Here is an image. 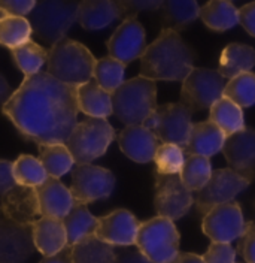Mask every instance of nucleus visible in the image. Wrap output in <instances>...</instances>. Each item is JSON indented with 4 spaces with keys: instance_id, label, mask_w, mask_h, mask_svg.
<instances>
[{
    "instance_id": "obj_1",
    "label": "nucleus",
    "mask_w": 255,
    "mask_h": 263,
    "mask_svg": "<svg viewBox=\"0 0 255 263\" xmlns=\"http://www.w3.org/2000/svg\"><path fill=\"white\" fill-rule=\"evenodd\" d=\"M2 112L26 139L37 145L64 144L78 123L76 87L41 70L23 80Z\"/></svg>"
},
{
    "instance_id": "obj_2",
    "label": "nucleus",
    "mask_w": 255,
    "mask_h": 263,
    "mask_svg": "<svg viewBox=\"0 0 255 263\" xmlns=\"http://www.w3.org/2000/svg\"><path fill=\"white\" fill-rule=\"evenodd\" d=\"M195 52L175 30L161 29L141 57V77L152 81H184L194 69Z\"/></svg>"
},
{
    "instance_id": "obj_3",
    "label": "nucleus",
    "mask_w": 255,
    "mask_h": 263,
    "mask_svg": "<svg viewBox=\"0 0 255 263\" xmlns=\"http://www.w3.org/2000/svg\"><path fill=\"white\" fill-rule=\"evenodd\" d=\"M94 63V55L85 45L63 37L49 48L47 73L57 81L78 87L93 80Z\"/></svg>"
},
{
    "instance_id": "obj_4",
    "label": "nucleus",
    "mask_w": 255,
    "mask_h": 263,
    "mask_svg": "<svg viewBox=\"0 0 255 263\" xmlns=\"http://www.w3.org/2000/svg\"><path fill=\"white\" fill-rule=\"evenodd\" d=\"M157 106L155 81L145 77L124 81L112 93V112L126 126L144 124Z\"/></svg>"
},
{
    "instance_id": "obj_5",
    "label": "nucleus",
    "mask_w": 255,
    "mask_h": 263,
    "mask_svg": "<svg viewBox=\"0 0 255 263\" xmlns=\"http://www.w3.org/2000/svg\"><path fill=\"white\" fill-rule=\"evenodd\" d=\"M78 6L80 0H36L27 20L37 39L52 47L76 23Z\"/></svg>"
},
{
    "instance_id": "obj_6",
    "label": "nucleus",
    "mask_w": 255,
    "mask_h": 263,
    "mask_svg": "<svg viewBox=\"0 0 255 263\" xmlns=\"http://www.w3.org/2000/svg\"><path fill=\"white\" fill-rule=\"evenodd\" d=\"M115 139V129L106 118L88 117L78 121L66 139V147L70 151L76 164L91 163L102 157Z\"/></svg>"
},
{
    "instance_id": "obj_7",
    "label": "nucleus",
    "mask_w": 255,
    "mask_h": 263,
    "mask_svg": "<svg viewBox=\"0 0 255 263\" xmlns=\"http://www.w3.org/2000/svg\"><path fill=\"white\" fill-rule=\"evenodd\" d=\"M179 241L175 223L157 215L141 223L134 246L149 262L167 263L179 253Z\"/></svg>"
},
{
    "instance_id": "obj_8",
    "label": "nucleus",
    "mask_w": 255,
    "mask_h": 263,
    "mask_svg": "<svg viewBox=\"0 0 255 263\" xmlns=\"http://www.w3.org/2000/svg\"><path fill=\"white\" fill-rule=\"evenodd\" d=\"M192 111L184 103H166L155 108L144 123L160 144H175L185 148L192 127Z\"/></svg>"
},
{
    "instance_id": "obj_9",
    "label": "nucleus",
    "mask_w": 255,
    "mask_h": 263,
    "mask_svg": "<svg viewBox=\"0 0 255 263\" xmlns=\"http://www.w3.org/2000/svg\"><path fill=\"white\" fill-rule=\"evenodd\" d=\"M224 87L225 81L218 70L194 67L182 81L181 103L188 106L192 112L209 109L224 96Z\"/></svg>"
},
{
    "instance_id": "obj_10",
    "label": "nucleus",
    "mask_w": 255,
    "mask_h": 263,
    "mask_svg": "<svg viewBox=\"0 0 255 263\" xmlns=\"http://www.w3.org/2000/svg\"><path fill=\"white\" fill-rule=\"evenodd\" d=\"M251 181L242 177L231 167H224L212 171V175L206 185L197 192L194 197V203L197 213L205 215L212 208L234 200V197L248 189Z\"/></svg>"
},
{
    "instance_id": "obj_11",
    "label": "nucleus",
    "mask_w": 255,
    "mask_h": 263,
    "mask_svg": "<svg viewBox=\"0 0 255 263\" xmlns=\"http://www.w3.org/2000/svg\"><path fill=\"white\" fill-rule=\"evenodd\" d=\"M115 187V177L109 169L91 163L76 164L72 169L70 193L75 203L88 205L111 196Z\"/></svg>"
},
{
    "instance_id": "obj_12",
    "label": "nucleus",
    "mask_w": 255,
    "mask_h": 263,
    "mask_svg": "<svg viewBox=\"0 0 255 263\" xmlns=\"http://www.w3.org/2000/svg\"><path fill=\"white\" fill-rule=\"evenodd\" d=\"M194 203L192 192L185 187L179 174L166 175L155 174V195L154 208L159 217L169 218L172 221L182 218L191 210Z\"/></svg>"
},
{
    "instance_id": "obj_13",
    "label": "nucleus",
    "mask_w": 255,
    "mask_h": 263,
    "mask_svg": "<svg viewBox=\"0 0 255 263\" xmlns=\"http://www.w3.org/2000/svg\"><path fill=\"white\" fill-rule=\"evenodd\" d=\"M245 228L246 221L236 200L212 208L202 220V230L212 242H233L243 235Z\"/></svg>"
},
{
    "instance_id": "obj_14",
    "label": "nucleus",
    "mask_w": 255,
    "mask_h": 263,
    "mask_svg": "<svg viewBox=\"0 0 255 263\" xmlns=\"http://www.w3.org/2000/svg\"><path fill=\"white\" fill-rule=\"evenodd\" d=\"M109 57L128 65L142 57L146 48V34L144 26L136 16L124 18L106 42Z\"/></svg>"
},
{
    "instance_id": "obj_15",
    "label": "nucleus",
    "mask_w": 255,
    "mask_h": 263,
    "mask_svg": "<svg viewBox=\"0 0 255 263\" xmlns=\"http://www.w3.org/2000/svg\"><path fill=\"white\" fill-rule=\"evenodd\" d=\"M32 226L0 218V263H24L34 253Z\"/></svg>"
},
{
    "instance_id": "obj_16",
    "label": "nucleus",
    "mask_w": 255,
    "mask_h": 263,
    "mask_svg": "<svg viewBox=\"0 0 255 263\" xmlns=\"http://www.w3.org/2000/svg\"><path fill=\"white\" fill-rule=\"evenodd\" d=\"M141 221L127 211L115 210L103 217H97L96 235L112 247H131L136 244Z\"/></svg>"
},
{
    "instance_id": "obj_17",
    "label": "nucleus",
    "mask_w": 255,
    "mask_h": 263,
    "mask_svg": "<svg viewBox=\"0 0 255 263\" xmlns=\"http://www.w3.org/2000/svg\"><path fill=\"white\" fill-rule=\"evenodd\" d=\"M223 154L228 167L252 182L255 178V129L245 127L227 136Z\"/></svg>"
},
{
    "instance_id": "obj_18",
    "label": "nucleus",
    "mask_w": 255,
    "mask_h": 263,
    "mask_svg": "<svg viewBox=\"0 0 255 263\" xmlns=\"http://www.w3.org/2000/svg\"><path fill=\"white\" fill-rule=\"evenodd\" d=\"M0 210L5 218L29 226H32L37 218L42 217L39 211L36 190L33 187L18 184L2 196Z\"/></svg>"
},
{
    "instance_id": "obj_19",
    "label": "nucleus",
    "mask_w": 255,
    "mask_h": 263,
    "mask_svg": "<svg viewBox=\"0 0 255 263\" xmlns=\"http://www.w3.org/2000/svg\"><path fill=\"white\" fill-rule=\"evenodd\" d=\"M116 141L120 149L136 163H149L154 160L160 145L155 135L144 124L126 126V129H123L116 136Z\"/></svg>"
},
{
    "instance_id": "obj_20",
    "label": "nucleus",
    "mask_w": 255,
    "mask_h": 263,
    "mask_svg": "<svg viewBox=\"0 0 255 263\" xmlns=\"http://www.w3.org/2000/svg\"><path fill=\"white\" fill-rule=\"evenodd\" d=\"M39 211L42 217H52L63 220L75 205L70 190L57 178H47L36 189Z\"/></svg>"
},
{
    "instance_id": "obj_21",
    "label": "nucleus",
    "mask_w": 255,
    "mask_h": 263,
    "mask_svg": "<svg viewBox=\"0 0 255 263\" xmlns=\"http://www.w3.org/2000/svg\"><path fill=\"white\" fill-rule=\"evenodd\" d=\"M32 236L34 248L44 257L57 254L67 244V235L63 220L52 217H41L32 224Z\"/></svg>"
},
{
    "instance_id": "obj_22",
    "label": "nucleus",
    "mask_w": 255,
    "mask_h": 263,
    "mask_svg": "<svg viewBox=\"0 0 255 263\" xmlns=\"http://www.w3.org/2000/svg\"><path fill=\"white\" fill-rule=\"evenodd\" d=\"M121 18L113 0H80L78 20L85 30H102Z\"/></svg>"
},
{
    "instance_id": "obj_23",
    "label": "nucleus",
    "mask_w": 255,
    "mask_h": 263,
    "mask_svg": "<svg viewBox=\"0 0 255 263\" xmlns=\"http://www.w3.org/2000/svg\"><path fill=\"white\" fill-rule=\"evenodd\" d=\"M225 138H227L225 133L209 120L192 123L190 139L184 151L185 154H199L205 157H212L220 151H223Z\"/></svg>"
},
{
    "instance_id": "obj_24",
    "label": "nucleus",
    "mask_w": 255,
    "mask_h": 263,
    "mask_svg": "<svg viewBox=\"0 0 255 263\" xmlns=\"http://www.w3.org/2000/svg\"><path fill=\"white\" fill-rule=\"evenodd\" d=\"M76 105L80 112L93 118H108L112 115V95L103 90L94 80L76 87Z\"/></svg>"
},
{
    "instance_id": "obj_25",
    "label": "nucleus",
    "mask_w": 255,
    "mask_h": 263,
    "mask_svg": "<svg viewBox=\"0 0 255 263\" xmlns=\"http://www.w3.org/2000/svg\"><path fill=\"white\" fill-rule=\"evenodd\" d=\"M160 11L163 29L178 33L188 29L200 15L197 0H163Z\"/></svg>"
},
{
    "instance_id": "obj_26",
    "label": "nucleus",
    "mask_w": 255,
    "mask_h": 263,
    "mask_svg": "<svg viewBox=\"0 0 255 263\" xmlns=\"http://www.w3.org/2000/svg\"><path fill=\"white\" fill-rule=\"evenodd\" d=\"M255 67V49L245 44H230L220 55L218 72L224 80L234 78L240 73L251 72Z\"/></svg>"
},
{
    "instance_id": "obj_27",
    "label": "nucleus",
    "mask_w": 255,
    "mask_h": 263,
    "mask_svg": "<svg viewBox=\"0 0 255 263\" xmlns=\"http://www.w3.org/2000/svg\"><path fill=\"white\" fill-rule=\"evenodd\" d=\"M199 16L213 32H225L239 24V9L230 0H209Z\"/></svg>"
},
{
    "instance_id": "obj_28",
    "label": "nucleus",
    "mask_w": 255,
    "mask_h": 263,
    "mask_svg": "<svg viewBox=\"0 0 255 263\" xmlns=\"http://www.w3.org/2000/svg\"><path fill=\"white\" fill-rule=\"evenodd\" d=\"M209 121L221 129L225 136L245 129V115L242 108L224 96L209 108Z\"/></svg>"
},
{
    "instance_id": "obj_29",
    "label": "nucleus",
    "mask_w": 255,
    "mask_h": 263,
    "mask_svg": "<svg viewBox=\"0 0 255 263\" xmlns=\"http://www.w3.org/2000/svg\"><path fill=\"white\" fill-rule=\"evenodd\" d=\"M63 224L67 235V244L73 246L82 238L96 233L97 217L90 213L87 205L75 203L63 218Z\"/></svg>"
},
{
    "instance_id": "obj_30",
    "label": "nucleus",
    "mask_w": 255,
    "mask_h": 263,
    "mask_svg": "<svg viewBox=\"0 0 255 263\" xmlns=\"http://www.w3.org/2000/svg\"><path fill=\"white\" fill-rule=\"evenodd\" d=\"M72 259L73 263H113L115 250L96 235H90L72 246Z\"/></svg>"
},
{
    "instance_id": "obj_31",
    "label": "nucleus",
    "mask_w": 255,
    "mask_h": 263,
    "mask_svg": "<svg viewBox=\"0 0 255 263\" xmlns=\"http://www.w3.org/2000/svg\"><path fill=\"white\" fill-rule=\"evenodd\" d=\"M39 160L44 164L49 178L60 180L73 167V157L66 144H44L39 145Z\"/></svg>"
},
{
    "instance_id": "obj_32",
    "label": "nucleus",
    "mask_w": 255,
    "mask_h": 263,
    "mask_svg": "<svg viewBox=\"0 0 255 263\" xmlns=\"http://www.w3.org/2000/svg\"><path fill=\"white\" fill-rule=\"evenodd\" d=\"M212 175L210 159L199 154H185V162L179 172V177L185 187L191 192L202 190Z\"/></svg>"
},
{
    "instance_id": "obj_33",
    "label": "nucleus",
    "mask_w": 255,
    "mask_h": 263,
    "mask_svg": "<svg viewBox=\"0 0 255 263\" xmlns=\"http://www.w3.org/2000/svg\"><path fill=\"white\" fill-rule=\"evenodd\" d=\"M32 33V26L26 16L0 15V45L14 49L30 41Z\"/></svg>"
},
{
    "instance_id": "obj_34",
    "label": "nucleus",
    "mask_w": 255,
    "mask_h": 263,
    "mask_svg": "<svg viewBox=\"0 0 255 263\" xmlns=\"http://www.w3.org/2000/svg\"><path fill=\"white\" fill-rule=\"evenodd\" d=\"M11 54L18 69L26 77L41 72V69L47 65V59H48V51L33 41H27L26 44L11 49Z\"/></svg>"
},
{
    "instance_id": "obj_35",
    "label": "nucleus",
    "mask_w": 255,
    "mask_h": 263,
    "mask_svg": "<svg viewBox=\"0 0 255 263\" xmlns=\"http://www.w3.org/2000/svg\"><path fill=\"white\" fill-rule=\"evenodd\" d=\"M12 174L18 185H26L33 189H36L48 178L47 171L44 164L41 163V160L29 154H21L12 163Z\"/></svg>"
},
{
    "instance_id": "obj_36",
    "label": "nucleus",
    "mask_w": 255,
    "mask_h": 263,
    "mask_svg": "<svg viewBox=\"0 0 255 263\" xmlns=\"http://www.w3.org/2000/svg\"><path fill=\"white\" fill-rule=\"evenodd\" d=\"M124 75H126V65L112 57H102L94 63V69H93L94 81L111 95L124 82Z\"/></svg>"
},
{
    "instance_id": "obj_37",
    "label": "nucleus",
    "mask_w": 255,
    "mask_h": 263,
    "mask_svg": "<svg viewBox=\"0 0 255 263\" xmlns=\"http://www.w3.org/2000/svg\"><path fill=\"white\" fill-rule=\"evenodd\" d=\"M224 98L230 99L240 108L255 105V73L245 72L231 78L224 87Z\"/></svg>"
},
{
    "instance_id": "obj_38",
    "label": "nucleus",
    "mask_w": 255,
    "mask_h": 263,
    "mask_svg": "<svg viewBox=\"0 0 255 263\" xmlns=\"http://www.w3.org/2000/svg\"><path fill=\"white\" fill-rule=\"evenodd\" d=\"M154 162L159 174H179L185 162V151L175 144H160L154 156Z\"/></svg>"
},
{
    "instance_id": "obj_39",
    "label": "nucleus",
    "mask_w": 255,
    "mask_h": 263,
    "mask_svg": "<svg viewBox=\"0 0 255 263\" xmlns=\"http://www.w3.org/2000/svg\"><path fill=\"white\" fill-rule=\"evenodd\" d=\"M120 9L121 18L136 16L141 12H154L159 11L163 0H113Z\"/></svg>"
},
{
    "instance_id": "obj_40",
    "label": "nucleus",
    "mask_w": 255,
    "mask_h": 263,
    "mask_svg": "<svg viewBox=\"0 0 255 263\" xmlns=\"http://www.w3.org/2000/svg\"><path fill=\"white\" fill-rule=\"evenodd\" d=\"M202 259L205 263H236V250L230 242H212Z\"/></svg>"
},
{
    "instance_id": "obj_41",
    "label": "nucleus",
    "mask_w": 255,
    "mask_h": 263,
    "mask_svg": "<svg viewBox=\"0 0 255 263\" xmlns=\"http://www.w3.org/2000/svg\"><path fill=\"white\" fill-rule=\"evenodd\" d=\"M240 256L246 263H255V221H246V228L240 236Z\"/></svg>"
},
{
    "instance_id": "obj_42",
    "label": "nucleus",
    "mask_w": 255,
    "mask_h": 263,
    "mask_svg": "<svg viewBox=\"0 0 255 263\" xmlns=\"http://www.w3.org/2000/svg\"><path fill=\"white\" fill-rule=\"evenodd\" d=\"M36 0H0L2 15L26 16L32 12Z\"/></svg>"
},
{
    "instance_id": "obj_43",
    "label": "nucleus",
    "mask_w": 255,
    "mask_h": 263,
    "mask_svg": "<svg viewBox=\"0 0 255 263\" xmlns=\"http://www.w3.org/2000/svg\"><path fill=\"white\" fill-rule=\"evenodd\" d=\"M239 24L255 37V2L246 3L239 9Z\"/></svg>"
},
{
    "instance_id": "obj_44",
    "label": "nucleus",
    "mask_w": 255,
    "mask_h": 263,
    "mask_svg": "<svg viewBox=\"0 0 255 263\" xmlns=\"http://www.w3.org/2000/svg\"><path fill=\"white\" fill-rule=\"evenodd\" d=\"M15 185L16 182L12 174V163L8 160H0V196L8 193Z\"/></svg>"
},
{
    "instance_id": "obj_45",
    "label": "nucleus",
    "mask_w": 255,
    "mask_h": 263,
    "mask_svg": "<svg viewBox=\"0 0 255 263\" xmlns=\"http://www.w3.org/2000/svg\"><path fill=\"white\" fill-rule=\"evenodd\" d=\"M113 263H152L149 262L138 248L123 247L120 251H115V262Z\"/></svg>"
},
{
    "instance_id": "obj_46",
    "label": "nucleus",
    "mask_w": 255,
    "mask_h": 263,
    "mask_svg": "<svg viewBox=\"0 0 255 263\" xmlns=\"http://www.w3.org/2000/svg\"><path fill=\"white\" fill-rule=\"evenodd\" d=\"M39 263H73V259H72V246H67L62 251H58L57 254L44 257Z\"/></svg>"
},
{
    "instance_id": "obj_47",
    "label": "nucleus",
    "mask_w": 255,
    "mask_h": 263,
    "mask_svg": "<svg viewBox=\"0 0 255 263\" xmlns=\"http://www.w3.org/2000/svg\"><path fill=\"white\" fill-rule=\"evenodd\" d=\"M167 263H205L202 256L194 253H178L172 260Z\"/></svg>"
},
{
    "instance_id": "obj_48",
    "label": "nucleus",
    "mask_w": 255,
    "mask_h": 263,
    "mask_svg": "<svg viewBox=\"0 0 255 263\" xmlns=\"http://www.w3.org/2000/svg\"><path fill=\"white\" fill-rule=\"evenodd\" d=\"M11 87L9 82L6 81V78L0 73V109L5 106V103L11 98Z\"/></svg>"
},
{
    "instance_id": "obj_49",
    "label": "nucleus",
    "mask_w": 255,
    "mask_h": 263,
    "mask_svg": "<svg viewBox=\"0 0 255 263\" xmlns=\"http://www.w3.org/2000/svg\"><path fill=\"white\" fill-rule=\"evenodd\" d=\"M254 218H255V200H254Z\"/></svg>"
},
{
    "instance_id": "obj_50",
    "label": "nucleus",
    "mask_w": 255,
    "mask_h": 263,
    "mask_svg": "<svg viewBox=\"0 0 255 263\" xmlns=\"http://www.w3.org/2000/svg\"><path fill=\"white\" fill-rule=\"evenodd\" d=\"M2 217H3V214H2V210H0V218H2Z\"/></svg>"
},
{
    "instance_id": "obj_51",
    "label": "nucleus",
    "mask_w": 255,
    "mask_h": 263,
    "mask_svg": "<svg viewBox=\"0 0 255 263\" xmlns=\"http://www.w3.org/2000/svg\"><path fill=\"white\" fill-rule=\"evenodd\" d=\"M230 2H233V0H230Z\"/></svg>"
}]
</instances>
